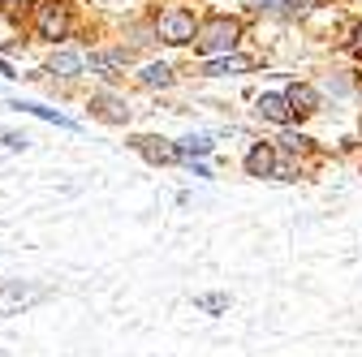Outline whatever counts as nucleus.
<instances>
[{"mask_svg":"<svg viewBox=\"0 0 362 357\" xmlns=\"http://www.w3.org/2000/svg\"><path fill=\"white\" fill-rule=\"evenodd\" d=\"M250 13H281V0H242Z\"/></svg>","mask_w":362,"mask_h":357,"instance_id":"18","label":"nucleus"},{"mask_svg":"<svg viewBox=\"0 0 362 357\" xmlns=\"http://www.w3.org/2000/svg\"><path fill=\"white\" fill-rule=\"evenodd\" d=\"M216 151V143L207 138V133H186V138L177 143V159L181 164H190V159H199V155H211Z\"/></svg>","mask_w":362,"mask_h":357,"instance_id":"11","label":"nucleus"},{"mask_svg":"<svg viewBox=\"0 0 362 357\" xmlns=\"http://www.w3.org/2000/svg\"><path fill=\"white\" fill-rule=\"evenodd\" d=\"M48 73H57V78H78V73H82V56H78V52H52Z\"/></svg>","mask_w":362,"mask_h":357,"instance_id":"12","label":"nucleus"},{"mask_svg":"<svg viewBox=\"0 0 362 357\" xmlns=\"http://www.w3.org/2000/svg\"><path fill=\"white\" fill-rule=\"evenodd\" d=\"M285 99H289L293 116H310V112H320V91H315V86H306V82H293L289 91H285Z\"/></svg>","mask_w":362,"mask_h":357,"instance_id":"7","label":"nucleus"},{"mask_svg":"<svg viewBox=\"0 0 362 357\" xmlns=\"http://www.w3.org/2000/svg\"><path fill=\"white\" fill-rule=\"evenodd\" d=\"M238 39H242V22L238 18H211V22H203L199 26V35H194V48H199V56H224V52H233L238 48Z\"/></svg>","mask_w":362,"mask_h":357,"instance_id":"1","label":"nucleus"},{"mask_svg":"<svg viewBox=\"0 0 362 357\" xmlns=\"http://www.w3.org/2000/svg\"><path fill=\"white\" fill-rule=\"evenodd\" d=\"M250 69H255V56H242V52H224L203 65L207 78H229V73H250Z\"/></svg>","mask_w":362,"mask_h":357,"instance_id":"4","label":"nucleus"},{"mask_svg":"<svg viewBox=\"0 0 362 357\" xmlns=\"http://www.w3.org/2000/svg\"><path fill=\"white\" fill-rule=\"evenodd\" d=\"M255 112H259L263 121H272V125H289V121H293V108H289V99H285V95H276V91L259 95V99H255Z\"/></svg>","mask_w":362,"mask_h":357,"instance_id":"5","label":"nucleus"},{"mask_svg":"<svg viewBox=\"0 0 362 357\" xmlns=\"http://www.w3.org/2000/svg\"><path fill=\"white\" fill-rule=\"evenodd\" d=\"M129 52H100V56H90V69L95 73H112V69H125Z\"/></svg>","mask_w":362,"mask_h":357,"instance_id":"15","label":"nucleus"},{"mask_svg":"<svg viewBox=\"0 0 362 357\" xmlns=\"http://www.w3.org/2000/svg\"><path fill=\"white\" fill-rule=\"evenodd\" d=\"M139 82H143V86H173V82H177V73H173V65H164V61H160V65H147V69L139 73Z\"/></svg>","mask_w":362,"mask_h":357,"instance_id":"14","label":"nucleus"},{"mask_svg":"<svg viewBox=\"0 0 362 357\" xmlns=\"http://www.w3.org/2000/svg\"><path fill=\"white\" fill-rule=\"evenodd\" d=\"M26 143H30V138H26V133H5V147H9V151H22Z\"/></svg>","mask_w":362,"mask_h":357,"instance_id":"19","label":"nucleus"},{"mask_svg":"<svg viewBox=\"0 0 362 357\" xmlns=\"http://www.w3.org/2000/svg\"><path fill=\"white\" fill-rule=\"evenodd\" d=\"M18 112H30V116H39V121H52V125H61V129H78L69 116H61L57 108H43V104H13Z\"/></svg>","mask_w":362,"mask_h":357,"instance_id":"13","label":"nucleus"},{"mask_svg":"<svg viewBox=\"0 0 362 357\" xmlns=\"http://www.w3.org/2000/svg\"><path fill=\"white\" fill-rule=\"evenodd\" d=\"M194 305L207 310V315H220V310H229V297L224 293H203V297H194Z\"/></svg>","mask_w":362,"mask_h":357,"instance_id":"17","label":"nucleus"},{"mask_svg":"<svg viewBox=\"0 0 362 357\" xmlns=\"http://www.w3.org/2000/svg\"><path fill=\"white\" fill-rule=\"evenodd\" d=\"M90 112H95L100 121H108V125H125L129 121V108L117 95H95V99H90Z\"/></svg>","mask_w":362,"mask_h":357,"instance_id":"9","label":"nucleus"},{"mask_svg":"<svg viewBox=\"0 0 362 357\" xmlns=\"http://www.w3.org/2000/svg\"><path fill=\"white\" fill-rule=\"evenodd\" d=\"M65 30H69V18H65V9L57 5V0L39 9V35L43 39H65Z\"/></svg>","mask_w":362,"mask_h":357,"instance_id":"8","label":"nucleus"},{"mask_svg":"<svg viewBox=\"0 0 362 357\" xmlns=\"http://www.w3.org/2000/svg\"><path fill=\"white\" fill-rule=\"evenodd\" d=\"M134 151L147 155L151 164H177V147H168L164 138H134Z\"/></svg>","mask_w":362,"mask_h":357,"instance_id":"10","label":"nucleus"},{"mask_svg":"<svg viewBox=\"0 0 362 357\" xmlns=\"http://www.w3.org/2000/svg\"><path fill=\"white\" fill-rule=\"evenodd\" d=\"M156 35L164 43H173V48H186V43H194V35H199V18L190 9H168V13H160Z\"/></svg>","mask_w":362,"mask_h":357,"instance_id":"2","label":"nucleus"},{"mask_svg":"<svg viewBox=\"0 0 362 357\" xmlns=\"http://www.w3.org/2000/svg\"><path fill=\"white\" fill-rule=\"evenodd\" d=\"M310 0H285V13H306Z\"/></svg>","mask_w":362,"mask_h":357,"instance_id":"20","label":"nucleus"},{"mask_svg":"<svg viewBox=\"0 0 362 357\" xmlns=\"http://www.w3.org/2000/svg\"><path fill=\"white\" fill-rule=\"evenodd\" d=\"M281 147H285L289 155H306V151H310V138H306V133H293V129H285V133H281Z\"/></svg>","mask_w":362,"mask_h":357,"instance_id":"16","label":"nucleus"},{"mask_svg":"<svg viewBox=\"0 0 362 357\" xmlns=\"http://www.w3.org/2000/svg\"><path fill=\"white\" fill-rule=\"evenodd\" d=\"M276 147H272V143H255L250 151H246V172L250 176H272V172H276Z\"/></svg>","mask_w":362,"mask_h":357,"instance_id":"6","label":"nucleus"},{"mask_svg":"<svg viewBox=\"0 0 362 357\" xmlns=\"http://www.w3.org/2000/svg\"><path fill=\"white\" fill-rule=\"evenodd\" d=\"M48 293L35 289V284H22V280H5L0 284V319H9V315H22V310H30L35 301H43Z\"/></svg>","mask_w":362,"mask_h":357,"instance_id":"3","label":"nucleus"},{"mask_svg":"<svg viewBox=\"0 0 362 357\" xmlns=\"http://www.w3.org/2000/svg\"><path fill=\"white\" fill-rule=\"evenodd\" d=\"M354 39H358V48H362V22H358V26H354Z\"/></svg>","mask_w":362,"mask_h":357,"instance_id":"21","label":"nucleus"}]
</instances>
